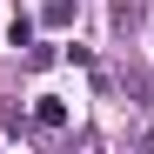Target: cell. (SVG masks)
I'll use <instances>...</instances> for the list:
<instances>
[{
	"mask_svg": "<svg viewBox=\"0 0 154 154\" xmlns=\"http://www.w3.org/2000/svg\"><path fill=\"white\" fill-rule=\"evenodd\" d=\"M40 20H47V27H67V20H74V0H47Z\"/></svg>",
	"mask_w": 154,
	"mask_h": 154,
	"instance_id": "3",
	"label": "cell"
},
{
	"mask_svg": "<svg viewBox=\"0 0 154 154\" xmlns=\"http://www.w3.org/2000/svg\"><path fill=\"white\" fill-rule=\"evenodd\" d=\"M7 40H14V47H27V40H34V20H27V14H14V20H7Z\"/></svg>",
	"mask_w": 154,
	"mask_h": 154,
	"instance_id": "4",
	"label": "cell"
},
{
	"mask_svg": "<svg viewBox=\"0 0 154 154\" xmlns=\"http://www.w3.org/2000/svg\"><path fill=\"white\" fill-rule=\"evenodd\" d=\"M147 147H154V134H147Z\"/></svg>",
	"mask_w": 154,
	"mask_h": 154,
	"instance_id": "5",
	"label": "cell"
},
{
	"mask_svg": "<svg viewBox=\"0 0 154 154\" xmlns=\"http://www.w3.org/2000/svg\"><path fill=\"white\" fill-rule=\"evenodd\" d=\"M34 127L40 134H60L67 127V100H34Z\"/></svg>",
	"mask_w": 154,
	"mask_h": 154,
	"instance_id": "1",
	"label": "cell"
},
{
	"mask_svg": "<svg viewBox=\"0 0 154 154\" xmlns=\"http://www.w3.org/2000/svg\"><path fill=\"white\" fill-rule=\"evenodd\" d=\"M121 87L141 94V100H154V74H147V67H121Z\"/></svg>",
	"mask_w": 154,
	"mask_h": 154,
	"instance_id": "2",
	"label": "cell"
}]
</instances>
